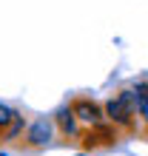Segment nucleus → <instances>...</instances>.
Instances as JSON below:
<instances>
[{
  "mask_svg": "<svg viewBox=\"0 0 148 156\" xmlns=\"http://www.w3.org/2000/svg\"><path fill=\"white\" fill-rule=\"evenodd\" d=\"M103 108H105V119L114 128H120V131H131V128L137 125L140 105L134 102V97H131V91H128V88L120 91V94H114Z\"/></svg>",
  "mask_w": 148,
  "mask_h": 156,
  "instance_id": "nucleus-1",
  "label": "nucleus"
},
{
  "mask_svg": "<svg viewBox=\"0 0 148 156\" xmlns=\"http://www.w3.org/2000/svg\"><path fill=\"white\" fill-rule=\"evenodd\" d=\"M71 111H74V116L80 119V125H88V128L108 122V119H105V108L97 105V102H91V99H83V97L71 102Z\"/></svg>",
  "mask_w": 148,
  "mask_h": 156,
  "instance_id": "nucleus-2",
  "label": "nucleus"
},
{
  "mask_svg": "<svg viewBox=\"0 0 148 156\" xmlns=\"http://www.w3.org/2000/svg\"><path fill=\"white\" fill-rule=\"evenodd\" d=\"M51 133H54V122L37 119V122L29 125V131H26V145H29V148H43V145H49Z\"/></svg>",
  "mask_w": 148,
  "mask_h": 156,
  "instance_id": "nucleus-3",
  "label": "nucleus"
},
{
  "mask_svg": "<svg viewBox=\"0 0 148 156\" xmlns=\"http://www.w3.org/2000/svg\"><path fill=\"white\" fill-rule=\"evenodd\" d=\"M57 128H60L63 136H68V139H80V136H83V131H80V119L74 116L71 105L63 108V111L57 114Z\"/></svg>",
  "mask_w": 148,
  "mask_h": 156,
  "instance_id": "nucleus-4",
  "label": "nucleus"
},
{
  "mask_svg": "<svg viewBox=\"0 0 148 156\" xmlns=\"http://www.w3.org/2000/svg\"><path fill=\"white\" fill-rule=\"evenodd\" d=\"M23 128H26V119H23L20 114H17V116H14V122L6 128V133L0 136V139H3V142H12V139H17V136L23 133Z\"/></svg>",
  "mask_w": 148,
  "mask_h": 156,
  "instance_id": "nucleus-5",
  "label": "nucleus"
},
{
  "mask_svg": "<svg viewBox=\"0 0 148 156\" xmlns=\"http://www.w3.org/2000/svg\"><path fill=\"white\" fill-rule=\"evenodd\" d=\"M14 116H17V111H12L9 105L0 102V136H3V133H6V128L14 122Z\"/></svg>",
  "mask_w": 148,
  "mask_h": 156,
  "instance_id": "nucleus-6",
  "label": "nucleus"
},
{
  "mask_svg": "<svg viewBox=\"0 0 148 156\" xmlns=\"http://www.w3.org/2000/svg\"><path fill=\"white\" fill-rule=\"evenodd\" d=\"M140 119H142V125H145V131H148V102L140 108Z\"/></svg>",
  "mask_w": 148,
  "mask_h": 156,
  "instance_id": "nucleus-7",
  "label": "nucleus"
},
{
  "mask_svg": "<svg viewBox=\"0 0 148 156\" xmlns=\"http://www.w3.org/2000/svg\"><path fill=\"white\" fill-rule=\"evenodd\" d=\"M74 156H86V153H74Z\"/></svg>",
  "mask_w": 148,
  "mask_h": 156,
  "instance_id": "nucleus-8",
  "label": "nucleus"
}]
</instances>
